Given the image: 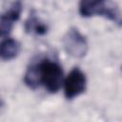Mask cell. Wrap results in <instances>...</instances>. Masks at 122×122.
Listing matches in <instances>:
<instances>
[{"instance_id": "6da1fadb", "label": "cell", "mask_w": 122, "mask_h": 122, "mask_svg": "<svg viewBox=\"0 0 122 122\" xmlns=\"http://www.w3.org/2000/svg\"><path fill=\"white\" fill-rule=\"evenodd\" d=\"M79 13L83 17L101 15L122 27V13L114 5H108L104 0H81Z\"/></svg>"}, {"instance_id": "7a4b0ae2", "label": "cell", "mask_w": 122, "mask_h": 122, "mask_svg": "<svg viewBox=\"0 0 122 122\" xmlns=\"http://www.w3.org/2000/svg\"><path fill=\"white\" fill-rule=\"evenodd\" d=\"M37 65L41 85L51 93L57 92L63 81L62 67L57 62L50 59H43Z\"/></svg>"}, {"instance_id": "3957f363", "label": "cell", "mask_w": 122, "mask_h": 122, "mask_svg": "<svg viewBox=\"0 0 122 122\" xmlns=\"http://www.w3.org/2000/svg\"><path fill=\"white\" fill-rule=\"evenodd\" d=\"M63 47L66 52L74 57L82 58L88 51V42L86 37L76 28H71L63 37Z\"/></svg>"}, {"instance_id": "277c9868", "label": "cell", "mask_w": 122, "mask_h": 122, "mask_svg": "<svg viewBox=\"0 0 122 122\" xmlns=\"http://www.w3.org/2000/svg\"><path fill=\"white\" fill-rule=\"evenodd\" d=\"M87 79L85 73L79 68H73L64 83V93L65 97L69 100H71L81 93H83L86 90Z\"/></svg>"}, {"instance_id": "5b68a950", "label": "cell", "mask_w": 122, "mask_h": 122, "mask_svg": "<svg viewBox=\"0 0 122 122\" xmlns=\"http://www.w3.org/2000/svg\"><path fill=\"white\" fill-rule=\"evenodd\" d=\"M23 10V4L21 0H15L10 9L1 15L0 19V31L1 36L8 35L12 30L13 24L20 18Z\"/></svg>"}, {"instance_id": "8992f818", "label": "cell", "mask_w": 122, "mask_h": 122, "mask_svg": "<svg viewBox=\"0 0 122 122\" xmlns=\"http://www.w3.org/2000/svg\"><path fill=\"white\" fill-rule=\"evenodd\" d=\"M20 44L18 41L12 39V38H7L5 39L0 48V55L1 59L4 61H10L14 59L18 53L20 52Z\"/></svg>"}, {"instance_id": "52a82bcc", "label": "cell", "mask_w": 122, "mask_h": 122, "mask_svg": "<svg viewBox=\"0 0 122 122\" xmlns=\"http://www.w3.org/2000/svg\"><path fill=\"white\" fill-rule=\"evenodd\" d=\"M25 30L28 33H33L36 35H44L47 33L48 28L42 23L35 15L31 14L25 22Z\"/></svg>"}, {"instance_id": "ba28073f", "label": "cell", "mask_w": 122, "mask_h": 122, "mask_svg": "<svg viewBox=\"0 0 122 122\" xmlns=\"http://www.w3.org/2000/svg\"><path fill=\"white\" fill-rule=\"evenodd\" d=\"M24 82L30 89H36L41 85L39 69L37 64H32L27 69L26 73L24 75Z\"/></svg>"}]
</instances>
